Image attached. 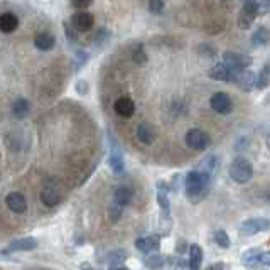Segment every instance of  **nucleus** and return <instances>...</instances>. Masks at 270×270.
Masks as SVG:
<instances>
[{"instance_id":"obj_38","label":"nucleus","mask_w":270,"mask_h":270,"mask_svg":"<svg viewBox=\"0 0 270 270\" xmlns=\"http://www.w3.org/2000/svg\"><path fill=\"white\" fill-rule=\"evenodd\" d=\"M71 4L75 5L76 9H86L93 4V0H71Z\"/></svg>"},{"instance_id":"obj_28","label":"nucleus","mask_w":270,"mask_h":270,"mask_svg":"<svg viewBox=\"0 0 270 270\" xmlns=\"http://www.w3.org/2000/svg\"><path fill=\"white\" fill-rule=\"evenodd\" d=\"M199 171H203V172L208 174V176L213 177V174L218 171V159H216L215 156H208L203 162H201Z\"/></svg>"},{"instance_id":"obj_10","label":"nucleus","mask_w":270,"mask_h":270,"mask_svg":"<svg viewBox=\"0 0 270 270\" xmlns=\"http://www.w3.org/2000/svg\"><path fill=\"white\" fill-rule=\"evenodd\" d=\"M235 75L236 71L230 70L228 66L220 63V65H215L211 70L208 71V76L211 79H216V81H223V83H233L235 81Z\"/></svg>"},{"instance_id":"obj_21","label":"nucleus","mask_w":270,"mask_h":270,"mask_svg":"<svg viewBox=\"0 0 270 270\" xmlns=\"http://www.w3.org/2000/svg\"><path fill=\"white\" fill-rule=\"evenodd\" d=\"M157 204H159V208H161V220L162 221L171 220V203H169L167 191L157 189Z\"/></svg>"},{"instance_id":"obj_30","label":"nucleus","mask_w":270,"mask_h":270,"mask_svg":"<svg viewBox=\"0 0 270 270\" xmlns=\"http://www.w3.org/2000/svg\"><path fill=\"white\" fill-rule=\"evenodd\" d=\"M145 267H149L151 270H161L164 265H166V257L162 255H149L144 260Z\"/></svg>"},{"instance_id":"obj_25","label":"nucleus","mask_w":270,"mask_h":270,"mask_svg":"<svg viewBox=\"0 0 270 270\" xmlns=\"http://www.w3.org/2000/svg\"><path fill=\"white\" fill-rule=\"evenodd\" d=\"M132 191L129 188H125V186H120V188H116L115 189V194H113V198H115V204H118V206H127V204H130V201H132Z\"/></svg>"},{"instance_id":"obj_18","label":"nucleus","mask_w":270,"mask_h":270,"mask_svg":"<svg viewBox=\"0 0 270 270\" xmlns=\"http://www.w3.org/2000/svg\"><path fill=\"white\" fill-rule=\"evenodd\" d=\"M203 258H204L203 248H201L198 243L189 245V262H188L189 270H199L201 263H203Z\"/></svg>"},{"instance_id":"obj_17","label":"nucleus","mask_w":270,"mask_h":270,"mask_svg":"<svg viewBox=\"0 0 270 270\" xmlns=\"http://www.w3.org/2000/svg\"><path fill=\"white\" fill-rule=\"evenodd\" d=\"M41 201L44 206H56L59 204L61 201V193L59 189H57L56 186H46L44 189L41 191Z\"/></svg>"},{"instance_id":"obj_7","label":"nucleus","mask_w":270,"mask_h":270,"mask_svg":"<svg viewBox=\"0 0 270 270\" xmlns=\"http://www.w3.org/2000/svg\"><path fill=\"white\" fill-rule=\"evenodd\" d=\"M108 164H110V169H112L115 174H122V172L125 171L124 154H122L120 145L116 144L112 135H110V157H108Z\"/></svg>"},{"instance_id":"obj_42","label":"nucleus","mask_w":270,"mask_h":270,"mask_svg":"<svg viewBox=\"0 0 270 270\" xmlns=\"http://www.w3.org/2000/svg\"><path fill=\"white\" fill-rule=\"evenodd\" d=\"M65 27H66V33H68V36H70V39L71 41H76V33H73V25H70V24H65Z\"/></svg>"},{"instance_id":"obj_12","label":"nucleus","mask_w":270,"mask_h":270,"mask_svg":"<svg viewBox=\"0 0 270 270\" xmlns=\"http://www.w3.org/2000/svg\"><path fill=\"white\" fill-rule=\"evenodd\" d=\"M135 247H137V250L142 252V253L157 252L159 247H161V236H159V235H149V236L137 238Z\"/></svg>"},{"instance_id":"obj_8","label":"nucleus","mask_w":270,"mask_h":270,"mask_svg":"<svg viewBox=\"0 0 270 270\" xmlns=\"http://www.w3.org/2000/svg\"><path fill=\"white\" fill-rule=\"evenodd\" d=\"M38 247V240L33 236H25V238H19V240L10 242L7 247L2 250V255H12V253L17 252H31Z\"/></svg>"},{"instance_id":"obj_41","label":"nucleus","mask_w":270,"mask_h":270,"mask_svg":"<svg viewBox=\"0 0 270 270\" xmlns=\"http://www.w3.org/2000/svg\"><path fill=\"white\" fill-rule=\"evenodd\" d=\"M204 270H225V263H223V262L211 263V265H209V267H206Z\"/></svg>"},{"instance_id":"obj_6","label":"nucleus","mask_w":270,"mask_h":270,"mask_svg":"<svg viewBox=\"0 0 270 270\" xmlns=\"http://www.w3.org/2000/svg\"><path fill=\"white\" fill-rule=\"evenodd\" d=\"M257 15L258 12H257V7H255V4H253V0H245L240 14H238V25H240V29H250L253 22H255Z\"/></svg>"},{"instance_id":"obj_37","label":"nucleus","mask_w":270,"mask_h":270,"mask_svg":"<svg viewBox=\"0 0 270 270\" xmlns=\"http://www.w3.org/2000/svg\"><path fill=\"white\" fill-rule=\"evenodd\" d=\"M122 216V206H118V204H113L112 208H110V220L113 221H118V218Z\"/></svg>"},{"instance_id":"obj_27","label":"nucleus","mask_w":270,"mask_h":270,"mask_svg":"<svg viewBox=\"0 0 270 270\" xmlns=\"http://www.w3.org/2000/svg\"><path fill=\"white\" fill-rule=\"evenodd\" d=\"M127 258H129V253H127L125 250H113V252H110L107 257H105L103 262L110 263V265H122Z\"/></svg>"},{"instance_id":"obj_40","label":"nucleus","mask_w":270,"mask_h":270,"mask_svg":"<svg viewBox=\"0 0 270 270\" xmlns=\"http://www.w3.org/2000/svg\"><path fill=\"white\" fill-rule=\"evenodd\" d=\"M189 250V245L186 242H183V240H179L177 242V248H176V252L177 253H184V252H188Z\"/></svg>"},{"instance_id":"obj_20","label":"nucleus","mask_w":270,"mask_h":270,"mask_svg":"<svg viewBox=\"0 0 270 270\" xmlns=\"http://www.w3.org/2000/svg\"><path fill=\"white\" fill-rule=\"evenodd\" d=\"M19 27V19H17V15H14V14H2L0 15V31L5 34H10V33H14L15 29Z\"/></svg>"},{"instance_id":"obj_22","label":"nucleus","mask_w":270,"mask_h":270,"mask_svg":"<svg viewBox=\"0 0 270 270\" xmlns=\"http://www.w3.org/2000/svg\"><path fill=\"white\" fill-rule=\"evenodd\" d=\"M56 44L54 36L49 33H39L34 38V46L38 47L39 51H51Z\"/></svg>"},{"instance_id":"obj_1","label":"nucleus","mask_w":270,"mask_h":270,"mask_svg":"<svg viewBox=\"0 0 270 270\" xmlns=\"http://www.w3.org/2000/svg\"><path fill=\"white\" fill-rule=\"evenodd\" d=\"M209 183L211 176L203 171L188 172L186 179H184V191H186L188 199L191 203H199L201 199H204L209 191Z\"/></svg>"},{"instance_id":"obj_44","label":"nucleus","mask_w":270,"mask_h":270,"mask_svg":"<svg viewBox=\"0 0 270 270\" xmlns=\"http://www.w3.org/2000/svg\"><path fill=\"white\" fill-rule=\"evenodd\" d=\"M267 199H268V201H270V194H268V196H267Z\"/></svg>"},{"instance_id":"obj_26","label":"nucleus","mask_w":270,"mask_h":270,"mask_svg":"<svg viewBox=\"0 0 270 270\" xmlns=\"http://www.w3.org/2000/svg\"><path fill=\"white\" fill-rule=\"evenodd\" d=\"M268 84H270V65H265L255 75V88L257 89H265Z\"/></svg>"},{"instance_id":"obj_36","label":"nucleus","mask_w":270,"mask_h":270,"mask_svg":"<svg viewBox=\"0 0 270 270\" xmlns=\"http://www.w3.org/2000/svg\"><path fill=\"white\" fill-rule=\"evenodd\" d=\"M149 10L152 14H161L164 10V0H151V2H149Z\"/></svg>"},{"instance_id":"obj_29","label":"nucleus","mask_w":270,"mask_h":270,"mask_svg":"<svg viewBox=\"0 0 270 270\" xmlns=\"http://www.w3.org/2000/svg\"><path fill=\"white\" fill-rule=\"evenodd\" d=\"M213 240L218 247H221L223 250H228L231 247V240H230V235L226 233L225 230H216L213 233Z\"/></svg>"},{"instance_id":"obj_35","label":"nucleus","mask_w":270,"mask_h":270,"mask_svg":"<svg viewBox=\"0 0 270 270\" xmlns=\"http://www.w3.org/2000/svg\"><path fill=\"white\" fill-rule=\"evenodd\" d=\"M166 263L169 267H171L172 270H181L186 267V263H184V260H181V258H177V257H169L166 258Z\"/></svg>"},{"instance_id":"obj_39","label":"nucleus","mask_w":270,"mask_h":270,"mask_svg":"<svg viewBox=\"0 0 270 270\" xmlns=\"http://www.w3.org/2000/svg\"><path fill=\"white\" fill-rule=\"evenodd\" d=\"M76 57H78L76 66H81V65H84V63L88 61V54H86L84 51H78V52H76Z\"/></svg>"},{"instance_id":"obj_14","label":"nucleus","mask_w":270,"mask_h":270,"mask_svg":"<svg viewBox=\"0 0 270 270\" xmlns=\"http://www.w3.org/2000/svg\"><path fill=\"white\" fill-rule=\"evenodd\" d=\"M156 137H157L156 127L149 124V122H142V124L137 127V139H139L142 144H145V145L154 144Z\"/></svg>"},{"instance_id":"obj_15","label":"nucleus","mask_w":270,"mask_h":270,"mask_svg":"<svg viewBox=\"0 0 270 270\" xmlns=\"http://www.w3.org/2000/svg\"><path fill=\"white\" fill-rule=\"evenodd\" d=\"M233 83H235L240 89H243V92H252V89L255 88V75L248 70L236 71L235 81Z\"/></svg>"},{"instance_id":"obj_11","label":"nucleus","mask_w":270,"mask_h":270,"mask_svg":"<svg viewBox=\"0 0 270 270\" xmlns=\"http://www.w3.org/2000/svg\"><path fill=\"white\" fill-rule=\"evenodd\" d=\"M5 204L15 215H22L27 211V199L20 193H9L7 198H5Z\"/></svg>"},{"instance_id":"obj_4","label":"nucleus","mask_w":270,"mask_h":270,"mask_svg":"<svg viewBox=\"0 0 270 270\" xmlns=\"http://www.w3.org/2000/svg\"><path fill=\"white\" fill-rule=\"evenodd\" d=\"M270 231V220L268 218H250L240 225V233L245 236H253L257 233Z\"/></svg>"},{"instance_id":"obj_33","label":"nucleus","mask_w":270,"mask_h":270,"mask_svg":"<svg viewBox=\"0 0 270 270\" xmlns=\"http://www.w3.org/2000/svg\"><path fill=\"white\" fill-rule=\"evenodd\" d=\"M253 4H255L258 15L270 14V0H253Z\"/></svg>"},{"instance_id":"obj_9","label":"nucleus","mask_w":270,"mask_h":270,"mask_svg":"<svg viewBox=\"0 0 270 270\" xmlns=\"http://www.w3.org/2000/svg\"><path fill=\"white\" fill-rule=\"evenodd\" d=\"M209 107L216 113L228 115V113H231V110H233V102H231V98L225 92H218V93H215L213 97L209 98Z\"/></svg>"},{"instance_id":"obj_23","label":"nucleus","mask_w":270,"mask_h":270,"mask_svg":"<svg viewBox=\"0 0 270 270\" xmlns=\"http://www.w3.org/2000/svg\"><path fill=\"white\" fill-rule=\"evenodd\" d=\"M29 112H31V103L27 102V100H25V98H17V100H15L14 105H12V113H14L15 118L22 120V118H25V116L29 115Z\"/></svg>"},{"instance_id":"obj_31","label":"nucleus","mask_w":270,"mask_h":270,"mask_svg":"<svg viewBox=\"0 0 270 270\" xmlns=\"http://www.w3.org/2000/svg\"><path fill=\"white\" fill-rule=\"evenodd\" d=\"M132 59H134L137 65H144L147 61V54H145V49L142 44H137L134 47V51H132Z\"/></svg>"},{"instance_id":"obj_34","label":"nucleus","mask_w":270,"mask_h":270,"mask_svg":"<svg viewBox=\"0 0 270 270\" xmlns=\"http://www.w3.org/2000/svg\"><path fill=\"white\" fill-rule=\"evenodd\" d=\"M198 52L204 57H215L216 56V49L211 44H199L198 46Z\"/></svg>"},{"instance_id":"obj_43","label":"nucleus","mask_w":270,"mask_h":270,"mask_svg":"<svg viewBox=\"0 0 270 270\" xmlns=\"http://www.w3.org/2000/svg\"><path fill=\"white\" fill-rule=\"evenodd\" d=\"M76 89H78L79 93H86V81H84V79H81V81L76 84Z\"/></svg>"},{"instance_id":"obj_13","label":"nucleus","mask_w":270,"mask_h":270,"mask_svg":"<svg viewBox=\"0 0 270 270\" xmlns=\"http://www.w3.org/2000/svg\"><path fill=\"white\" fill-rule=\"evenodd\" d=\"M93 15L89 12H76L71 19V25L75 31H79V33H86L93 27Z\"/></svg>"},{"instance_id":"obj_19","label":"nucleus","mask_w":270,"mask_h":270,"mask_svg":"<svg viewBox=\"0 0 270 270\" xmlns=\"http://www.w3.org/2000/svg\"><path fill=\"white\" fill-rule=\"evenodd\" d=\"M270 42V29L267 25H257L255 33L252 34V46L263 47Z\"/></svg>"},{"instance_id":"obj_5","label":"nucleus","mask_w":270,"mask_h":270,"mask_svg":"<svg viewBox=\"0 0 270 270\" xmlns=\"http://www.w3.org/2000/svg\"><path fill=\"white\" fill-rule=\"evenodd\" d=\"M209 135L199 129H191L186 134V145L193 151H206L209 145Z\"/></svg>"},{"instance_id":"obj_24","label":"nucleus","mask_w":270,"mask_h":270,"mask_svg":"<svg viewBox=\"0 0 270 270\" xmlns=\"http://www.w3.org/2000/svg\"><path fill=\"white\" fill-rule=\"evenodd\" d=\"M250 270H265L270 268V252L260 250L257 253V257L253 258V262L250 263Z\"/></svg>"},{"instance_id":"obj_2","label":"nucleus","mask_w":270,"mask_h":270,"mask_svg":"<svg viewBox=\"0 0 270 270\" xmlns=\"http://www.w3.org/2000/svg\"><path fill=\"white\" fill-rule=\"evenodd\" d=\"M230 177L238 184H248L253 179V166L245 157H235L228 169Z\"/></svg>"},{"instance_id":"obj_3","label":"nucleus","mask_w":270,"mask_h":270,"mask_svg":"<svg viewBox=\"0 0 270 270\" xmlns=\"http://www.w3.org/2000/svg\"><path fill=\"white\" fill-rule=\"evenodd\" d=\"M252 57L247 54H240L235 51H226L223 54V65H226L233 71H243L252 66Z\"/></svg>"},{"instance_id":"obj_16","label":"nucleus","mask_w":270,"mask_h":270,"mask_svg":"<svg viewBox=\"0 0 270 270\" xmlns=\"http://www.w3.org/2000/svg\"><path fill=\"white\" fill-rule=\"evenodd\" d=\"M115 112L118 113L124 118H130L132 115L135 113V103L130 97H120L113 105Z\"/></svg>"},{"instance_id":"obj_32","label":"nucleus","mask_w":270,"mask_h":270,"mask_svg":"<svg viewBox=\"0 0 270 270\" xmlns=\"http://www.w3.org/2000/svg\"><path fill=\"white\" fill-rule=\"evenodd\" d=\"M110 39V31L108 29H100L98 34L95 36V44H97L98 47H102L107 44V41Z\"/></svg>"}]
</instances>
